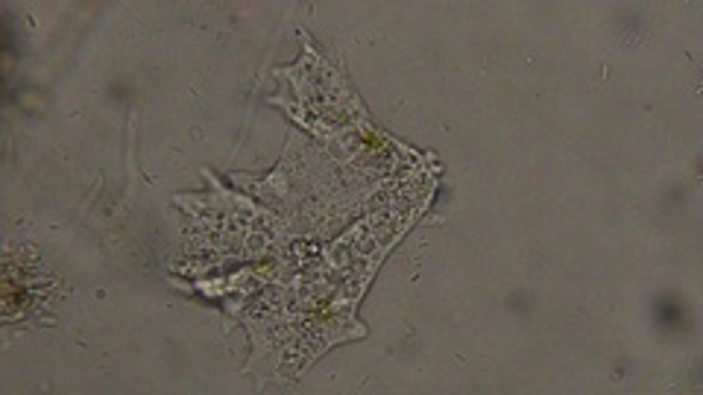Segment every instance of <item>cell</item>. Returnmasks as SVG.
<instances>
[{
  "label": "cell",
  "mask_w": 703,
  "mask_h": 395,
  "mask_svg": "<svg viewBox=\"0 0 703 395\" xmlns=\"http://www.w3.org/2000/svg\"><path fill=\"white\" fill-rule=\"evenodd\" d=\"M656 319L663 322L665 328H680L683 325V307L677 302H659L656 305Z\"/></svg>",
  "instance_id": "6da1fadb"
}]
</instances>
